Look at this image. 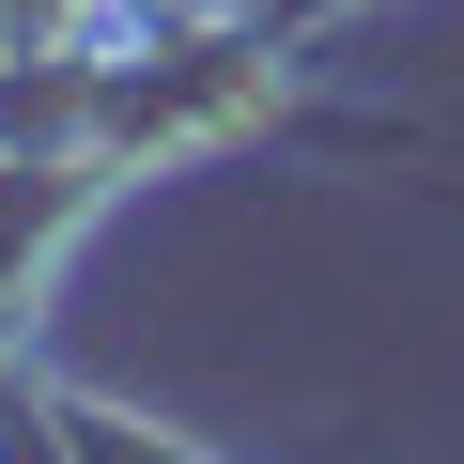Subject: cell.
<instances>
[{"label": "cell", "instance_id": "1", "mask_svg": "<svg viewBox=\"0 0 464 464\" xmlns=\"http://www.w3.org/2000/svg\"><path fill=\"white\" fill-rule=\"evenodd\" d=\"M109 201H124V170H93V155H0V341H32L47 264L78 248Z\"/></svg>", "mask_w": 464, "mask_h": 464}, {"label": "cell", "instance_id": "2", "mask_svg": "<svg viewBox=\"0 0 464 464\" xmlns=\"http://www.w3.org/2000/svg\"><path fill=\"white\" fill-rule=\"evenodd\" d=\"M63 433H78V464H217V449H186V433H155V418H124L93 387H63Z\"/></svg>", "mask_w": 464, "mask_h": 464}, {"label": "cell", "instance_id": "3", "mask_svg": "<svg viewBox=\"0 0 464 464\" xmlns=\"http://www.w3.org/2000/svg\"><path fill=\"white\" fill-rule=\"evenodd\" d=\"M264 16H279V32H295V47H325V32H341V16H372V0H264Z\"/></svg>", "mask_w": 464, "mask_h": 464}, {"label": "cell", "instance_id": "4", "mask_svg": "<svg viewBox=\"0 0 464 464\" xmlns=\"http://www.w3.org/2000/svg\"><path fill=\"white\" fill-rule=\"evenodd\" d=\"M109 16H217V0H93V32H109Z\"/></svg>", "mask_w": 464, "mask_h": 464}]
</instances>
